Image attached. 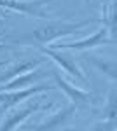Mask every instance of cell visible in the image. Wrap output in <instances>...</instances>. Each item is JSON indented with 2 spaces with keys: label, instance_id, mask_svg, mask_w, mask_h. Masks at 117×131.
<instances>
[{
  "label": "cell",
  "instance_id": "5b68a950",
  "mask_svg": "<svg viewBox=\"0 0 117 131\" xmlns=\"http://www.w3.org/2000/svg\"><path fill=\"white\" fill-rule=\"evenodd\" d=\"M40 51H42L44 54H47L61 70H65L68 73L70 77H73V79H77V81H82V82H88V77H86V73L82 72V68L79 67L77 63H75V60H73L70 54H67L65 51L51 49L49 46L47 47H40Z\"/></svg>",
  "mask_w": 117,
  "mask_h": 131
},
{
  "label": "cell",
  "instance_id": "9c48e42d",
  "mask_svg": "<svg viewBox=\"0 0 117 131\" xmlns=\"http://www.w3.org/2000/svg\"><path fill=\"white\" fill-rule=\"evenodd\" d=\"M44 77H47V72L42 70V68H33L30 72H25L18 75L16 79L5 82V84H0V93L2 91H16V89H25L28 88L30 84H39V81H42Z\"/></svg>",
  "mask_w": 117,
  "mask_h": 131
},
{
  "label": "cell",
  "instance_id": "ba28073f",
  "mask_svg": "<svg viewBox=\"0 0 117 131\" xmlns=\"http://www.w3.org/2000/svg\"><path fill=\"white\" fill-rule=\"evenodd\" d=\"M51 107H52L51 103H39V101H35V103H28L25 108L12 112L9 117H5L4 121L0 122V131H12V129H16L19 124H23V122L28 119L33 112L47 110V108H51Z\"/></svg>",
  "mask_w": 117,
  "mask_h": 131
},
{
  "label": "cell",
  "instance_id": "8992f818",
  "mask_svg": "<svg viewBox=\"0 0 117 131\" xmlns=\"http://www.w3.org/2000/svg\"><path fill=\"white\" fill-rule=\"evenodd\" d=\"M49 0H0V9L21 12L31 18H46L44 5Z\"/></svg>",
  "mask_w": 117,
  "mask_h": 131
},
{
  "label": "cell",
  "instance_id": "7c38bea8",
  "mask_svg": "<svg viewBox=\"0 0 117 131\" xmlns=\"http://www.w3.org/2000/svg\"><path fill=\"white\" fill-rule=\"evenodd\" d=\"M115 96H117V93L112 88L110 93H108V96H107V105L103 108V119H107V121H115V112H117V105H115L117 98Z\"/></svg>",
  "mask_w": 117,
  "mask_h": 131
},
{
  "label": "cell",
  "instance_id": "6da1fadb",
  "mask_svg": "<svg viewBox=\"0 0 117 131\" xmlns=\"http://www.w3.org/2000/svg\"><path fill=\"white\" fill-rule=\"evenodd\" d=\"M98 19H84V21H51L46 26H39L37 30H33L30 35L19 37L16 44H26L28 40L35 39L37 44H49L61 39V37H68L73 33L84 30V26H89L91 23H96Z\"/></svg>",
  "mask_w": 117,
  "mask_h": 131
},
{
  "label": "cell",
  "instance_id": "52a82bcc",
  "mask_svg": "<svg viewBox=\"0 0 117 131\" xmlns=\"http://www.w3.org/2000/svg\"><path fill=\"white\" fill-rule=\"evenodd\" d=\"M75 114H77V107L73 103H70L67 107L59 108L58 112H54L52 115H49L42 122H39L35 128H31V131H56L63 126H67L75 117Z\"/></svg>",
  "mask_w": 117,
  "mask_h": 131
},
{
  "label": "cell",
  "instance_id": "3957f363",
  "mask_svg": "<svg viewBox=\"0 0 117 131\" xmlns=\"http://www.w3.org/2000/svg\"><path fill=\"white\" fill-rule=\"evenodd\" d=\"M52 79L56 82V86L54 88H58L65 93V96L70 100V103H73L77 108L80 107H89V105H93V103H96V98H94V94L93 93H88V91L84 89H79L75 86H72L70 82H67L63 77H61V73L58 70H52Z\"/></svg>",
  "mask_w": 117,
  "mask_h": 131
},
{
  "label": "cell",
  "instance_id": "277c9868",
  "mask_svg": "<svg viewBox=\"0 0 117 131\" xmlns=\"http://www.w3.org/2000/svg\"><path fill=\"white\" fill-rule=\"evenodd\" d=\"M56 89L54 86H47V84H33L31 88H25V89H16V91H2L0 93V107L2 110H9L14 105H18L19 101H25L30 96L40 94L44 91H52Z\"/></svg>",
  "mask_w": 117,
  "mask_h": 131
},
{
  "label": "cell",
  "instance_id": "5bb4252c",
  "mask_svg": "<svg viewBox=\"0 0 117 131\" xmlns=\"http://www.w3.org/2000/svg\"><path fill=\"white\" fill-rule=\"evenodd\" d=\"M7 65V61H0V67H5Z\"/></svg>",
  "mask_w": 117,
  "mask_h": 131
},
{
  "label": "cell",
  "instance_id": "4fadbf2b",
  "mask_svg": "<svg viewBox=\"0 0 117 131\" xmlns=\"http://www.w3.org/2000/svg\"><path fill=\"white\" fill-rule=\"evenodd\" d=\"M88 131H117V126H115V121H107V119H103L101 122L94 124V126Z\"/></svg>",
  "mask_w": 117,
  "mask_h": 131
},
{
  "label": "cell",
  "instance_id": "30bf717a",
  "mask_svg": "<svg viewBox=\"0 0 117 131\" xmlns=\"http://www.w3.org/2000/svg\"><path fill=\"white\" fill-rule=\"evenodd\" d=\"M44 61V58H37V60H23L19 63H14L12 67H9V70H4L0 73V84H5V82L16 79L18 75L25 73V72H30L33 68H37L40 63Z\"/></svg>",
  "mask_w": 117,
  "mask_h": 131
},
{
  "label": "cell",
  "instance_id": "7a4b0ae2",
  "mask_svg": "<svg viewBox=\"0 0 117 131\" xmlns=\"http://www.w3.org/2000/svg\"><path fill=\"white\" fill-rule=\"evenodd\" d=\"M114 42H115V39L110 37L108 28L107 26H101L91 37H86V39H80V40H75V42H54L49 47L51 49H58V51H65V49L89 51V49H94V47H101V46H110Z\"/></svg>",
  "mask_w": 117,
  "mask_h": 131
},
{
  "label": "cell",
  "instance_id": "2e32d148",
  "mask_svg": "<svg viewBox=\"0 0 117 131\" xmlns=\"http://www.w3.org/2000/svg\"><path fill=\"white\" fill-rule=\"evenodd\" d=\"M0 21H2V18H0Z\"/></svg>",
  "mask_w": 117,
  "mask_h": 131
},
{
  "label": "cell",
  "instance_id": "9a60e30c",
  "mask_svg": "<svg viewBox=\"0 0 117 131\" xmlns=\"http://www.w3.org/2000/svg\"><path fill=\"white\" fill-rule=\"evenodd\" d=\"M0 47H5V44H4V42H0Z\"/></svg>",
  "mask_w": 117,
  "mask_h": 131
},
{
  "label": "cell",
  "instance_id": "8fae6325",
  "mask_svg": "<svg viewBox=\"0 0 117 131\" xmlns=\"http://www.w3.org/2000/svg\"><path fill=\"white\" fill-rule=\"evenodd\" d=\"M86 63H89L94 70H98L100 73L107 75L112 82L117 81V67H115V61L112 60H101L98 56H89V58H84Z\"/></svg>",
  "mask_w": 117,
  "mask_h": 131
}]
</instances>
